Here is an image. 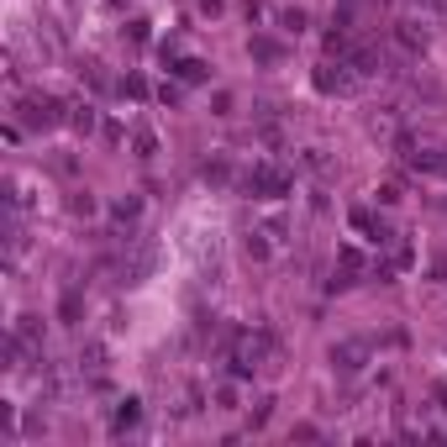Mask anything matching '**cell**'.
<instances>
[{"label":"cell","instance_id":"cell-13","mask_svg":"<svg viewBox=\"0 0 447 447\" xmlns=\"http://www.w3.org/2000/svg\"><path fill=\"white\" fill-rule=\"evenodd\" d=\"M79 358H85V369H100V342H90V347H85Z\"/></svg>","mask_w":447,"mask_h":447},{"label":"cell","instance_id":"cell-4","mask_svg":"<svg viewBox=\"0 0 447 447\" xmlns=\"http://www.w3.org/2000/svg\"><path fill=\"white\" fill-rule=\"evenodd\" d=\"M353 69L358 74H379V69H384V53H379V48H358L353 53Z\"/></svg>","mask_w":447,"mask_h":447},{"label":"cell","instance_id":"cell-7","mask_svg":"<svg viewBox=\"0 0 447 447\" xmlns=\"http://www.w3.org/2000/svg\"><path fill=\"white\" fill-rule=\"evenodd\" d=\"M137 216H142V200H137V195L116 200V221H137Z\"/></svg>","mask_w":447,"mask_h":447},{"label":"cell","instance_id":"cell-1","mask_svg":"<svg viewBox=\"0 0 447 447\" xmlns=\"http://www.w3.org/2000/svg\"><path fill=\"white\" fill-rule=\"evenodd\" d=\"M248 189H253V195H263V200H274V195L290 189V174H284L279 164H258V169L248 174Z\"/></svg>","mask_w":447,"mask_h":447},{"label":"cell","instance_id":"cell-10","mask_svg":"<svg viewBox=\"0 0 447 447\" xmlns=\"http://www.w3.org/2000/svg\"><path fill=\"white\" fill-rule=\"evenodd\" d=\"M279 21H284V32H300V26H305V11H284Z\"/></svg>","mask_w":447,"mask_h":447},{"label":"cell","instance_id":"cell-3","mask_svg":"<svg viewBox=\"0 0 447 447\" xmlns=\"http://www.w3.org/2000/svg\"><path fill=\"white\" fill-rule=\"evenodd\" d=\"M363 358H369V342H337L332 347V369H342V374H358Z\"/></svg>","mask_w":447,"mask_h":447},{"label":"cell","instance_id":"cell-2","mask_svg":"<svg viewBox=\"0 0 447 447\" xmlns=\"http://www.w3.org/2000/svg\"><path fill=\"white\" fill-rule=\"evenodd\" d=\"M58 111H63V105L58 100H53V95H43V100H21V121H26V127H58Z\"/></svg>","mask_w":447,"mask_h":447},{"label":"cell","instance_id":"cell-11","mask_svg":"<svg viewBox=\"0 0 447 447\" xmlns=\"http://www.w3.org/2000/svg\"><path fill=\"white\" fill-rule=\"evenodd\" d=\"M216 405H221V411H232V405H237V389L221 384V389H216Z\"/></svg>","mask_w":447,"mask_h":447},{"label":"cell","instance_id":"cell-9","mask_svg":"<svg viewBox=\"0 0 447 447\" xmlns=\"http://www.w3.org/2000/svg\"><path fill=\"white\" fill-rule=\"evenodd\" d=\"M69 121H74V127H79V132H95V111H90V105H79V111H74Z\"/></svg>","mask_w":447,"mask_h":447},{"label":"cell","instance_id":"cell-8","mask_svg":"<svg viewBox=\"0 0 447 447\" xmlns=\"http://www.w3.org/2000/svg\"><path fill=\"white\" fill-rule=\"evenodd\" d=\"M137 400H121V411H116V431H127V426H137Z\"/></svg>","mask_w":447,"mask_h":447},{"label":"cell","instance_id":"cell-5","mask_svg":"<svg viewBox=\"0 0 447 447\" xmlns=\"http://www.w3.org/2000/svg\"><path fill=\"white\" fill-rule=\"evenodd\" d=\"M316 85L321 90H347V85H353V74H342V63H337V74H332V63H327V69L316 74Z\"/></svg>","mask_w":447,"mask_h":447},{"label":"cell","instance_id":"cell-6","mask_svg":"<svg viewBox=\"0 0 447 447\" xmlns=\"http://www.w3.org/2000/svg\"><path fill=\"white\" fill-rule=\"evenodd\" d=\"M400 43L411 48V53H421L426 48V32H416V21H400Z\"/></svg>","mask_w":447,"mask_h":447},{"label":"cell","instance_id":"cell-12","mask_svg":"<svg viewBox=\"0 0 447 447\" xmlns=\"http://www.w3.org/2000/svg\"><path fill=\"white\" fill-rule=\"evenodd\" d=\"M179 74H184V79H206V63H195V58H184V63H179Z\"/></svg>","mask_w":447,"mask_h":447}]
</instances>
